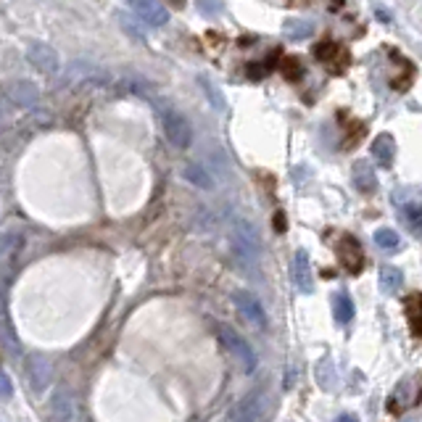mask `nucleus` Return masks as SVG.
<instances>
[{
	"mask_svg": "<svg viewBox=\"0 0 422 422\" xmlns=\"http://www.w3.org/2000/svg\"><path fill=\"white\" fill-rule=\"evenodd\" d=\"M230 248L238 267L245 270L248 274L259 272V259H262V243H259V233L253 230L245 219H238L230 235Z\"/></svg>",
	"mask_w": 422,
	"mask_h": 422,
	"instance_id": "nucleus-1",
	"label": "nucleus"
},
{
	"mask_svg": "<svg viewBox=\"0 0 422 422\" xmlns=\"http://www.w3.org/2000/svg\"><path fill=\"white\" fill-rule=\"evenodd\" d=\"M216 335H219L222 346L233 354V359L243 367L245 372H253V370H256V354H253L251 343H248L238 330H233L230 325H216Z\"/></svg>",
	"mask_w": 422,
	"mask_h": 422,
	"instance_id": "nucleus-2",
	"label": "nucleus"
},
{
	"mask_svg": "<svg viewBox=\"0 0 422 422\" xmlns=\"http://www.w3.org/2000/svg\"><path fill=\"white\" fill-rule=\"evenodd\" d=\"M233 304L248 325H253V328H259V330L267 328V311H264L262 301L256 299L251 291H243V288L233 291Z\"/></svg>",
	"mask_w": 422,
	"mask_h": 422,
	"instance_id": "nucleus-3",
	"label": "nucleus"
},
{
	"mask_svg": "<svg viewBox=\"0 0 422 422\" xmlns=\"http://www.w3.org/2000/svg\"><path fill=\"white\" fill-rule=\"evenodd\" d=\"M338 262L348 274H359L365 270V253L354 235H340L338 238Z\"/></svg>",
	"mask_w": 422,
	"mask_h": 422,
	"instance_id": "nucleus-4",
	"label": "nucleus"
},
{
	"mask_svg": "<svg viewBox=\"0 0 422 422\" xmlns=\"http://www.w3.org/2000/svg\"><path fill=\"white\" fill-rule=\"evenodd\" d=\"M314 56L328 66L330 72H343L348 66V50L343 45L333 43V40H322V43L314 48Z\"/></svg>",
	"mask_w": 422,
	"mask_h": 422,
	"instance_id": "nucleus-5",
	"label": "nucleus"
},
{
	"mask_svg": "<svg viewBox=\"0 0 422 422\" xmlns=\"http://www.w3.org/2000/svg\"><path fill=\"white\" fill-rule=\"evenodd\" d=\"M291 277H293V285H296L301 293H311V288H314V277H311V264H309L306 251L293 253Z\"/></svg>",
	"mask_w": 422,
	"mask_h": 422,
	"instance_id": "nucleus-6",
	"label": "nucleus"
},
{
	"mask_svg": "<svg viewBox=\"0 0 422 422\" xmlns=\"http://www.w3.org/2000/svg\"><path fill=\"white\" fill-rule=\"evenodd\" d=\"M164 127H167V138L174 145H179V148H185L190 143V127H188V122L179 116V113H167L164 116Z\"/></svg>",
	"mask_w": 422,
	"mask_h": 422,
	"instance_id": "nucleus-7",
	"label": "nucleus"
},
{
	"mask_svg": "<svg viewBox=\"0 0 422 422\" xmlns=\"http://www.w3.org/2000/svg\"><path fill=\"white\" fill-rule=\"evenodd\" d=\"M259 396H245L243 401L235 406L233 412H230V417H227V422H259Z\"/></svg>",
	"mask_w": 422,
	"mask_h": 422,
	"instance_id": "nucleus-8",
	"label": "nucleus"
},
{
	"mask_svg": "<svg viewBox=\"0 0 422 422\" xmlns=\"http://www.w3.org/2000/svg\"><path fill=\"white\" fill-rule=\"evenodd\" d=\"M404 311H406V322L414 338H422V293H412L404 301Z\"/></svg>",
	"mask_w": 422,
	"mask_h": 422,
	"instance_id": "nucleus-9",
	"label": "nucleus"
},
{
	"mask_svg": "<svg viewBox=\"0 0 422 422\" xmlns=\"http://www.w3.org/2000/svg\"><path fill=\"white\" fill-rule=\"evenodd\" d=\"M404 282V274L401 270H396V267H380V274H377V285H380V291L388 293V296H394L399 288H401Z\"/></svg>",
	"mask_w": 422,
	"mask_h": 422,
	"instance_id": "nucleus-10",
	"label": "nucleus"
},
{
	"mask_svg": "<svg viewBox=\"0 0 422 422\" xmlns=\"http://www.w3.org/2000/svg\"><path fill=\"white\" fill-rule=\"evenodd\" d=\"M29 377H32V388H35V391L45 388L48 380H50V367H48L45 359H32V365H29Z\"/></svg>",
	"mask_w": 422,
	"mask_h": 422,
	"instance_id": "nucleus-11",
	"label": "nucleus"
},
{
	"mask_svg": "<svg viewBox=\"0 0 422 422\" xmlns=\"http://www.w3.org/2000/svg\"><path fill=\"white\" fill-rule=\"evenodd\" d=\"M333 309H335V319L340 325H346V322L354 319V304H351V299H348L346 293L333 296Z\"/></svg>",
	"mask_w": 422,
	"mask_h": 422,
	"instance_id": "nucleus-12",
	"label": "nucleus"
},
{
	"mask_svg": "<svg viewBox=\"0 0 422 422\" xmlns=\"http://www.w3.org/2000/svg\"><path fill=\"white\" fill-rule=\"evenodd\" d=\"M399 243H401L399 233L388 230V227H383V230H377V233H375V245H377V248H385V251H396V248H399Z\"/></svg>",
	"mask_w": 422,
	"mask_h": 422,
	"instance_id": "nucleus-13",
	"label": "nucleus"
},
{
	"mask_svg": "<svg viewBox=\"0 0 422 422\" xmlns=\"http://www.w3.org/2000/svg\"><path fill=\"white\" fill-rule=\"evenodd\" d=\"M375 156L380 164H385V167L391 164V159H394V140H391L388 135H383V138L375 143Z\"/></svg>",
	"mask_w": 422,
	"mask_h": 422,
	"instance_id": "nucleus-14",
	"label": "nucleus"
},
{
	"mask_svg": "<svg viewBox=\"0 0 422 422\" xmlns=\"http://www.w3.org/2000/svg\"><path fill=\"white\" fill-rule=\"evenodd\" d=\"M21 248H24V235H9L3 240V256H6V262H13V256L21 253Z\"/></svg>",
	"mask_w": 422,
	"mask_h": 422,
	"instance_id": "nucleus-15",
	"label": "nucleus"
},
{
	"mask_svg": "<svg viewBox=\"0 0 422 422\" xmlns=\"http://www.w3.org/2000/svg\"><path fill=\"white\" fill-rule=\"evenodd\" d=\"M406 214H409V225H412V230L422 238V206H412Z\"/></svg>",
	"mask_w": 422,
	"mask_h": 422,
	"instance_id": "nucleus-16",
	"label": "nucleus"
},
{
	"mask_svg": "<svg viewBox=\"0 0 422 422\" xmlns=\"http://www.w3.org/2000/svg\"><path fill=\"white\" fill-rule=\"evenodd\" d=\"M13 394V383H11V375L9 372H3V399H11Z\"/></svg>",
	"mask_w": 422,
	"mask_h": 422,
	"instance_id": "nucleus-17",
	"label": "nucleus"
},
{
	"mask_svg": "<svg viewBox=\"0 0 422 422\" xmlns=\"http://www.w3.org/2000/svg\"><path fill=\"white\" fill-rule=\"evenodd\" d=\"M335 422H359V417L357 414H340Z\"/></svg>",
	"mask_w": 422,
	"mask_h": 422,
	"instance_id": "nucleus-18",
	"label": "nucleus"
}]
</instances>
